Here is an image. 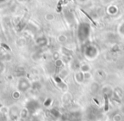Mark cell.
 I'll list each match as a JSON object with an SVG mask.
<instances>
[{
  "mask_svg": "<svg viewBox=\"0 0 124 121\" xmlns=\"http://www.w3.org/2000/svg\"><path fill=\"white\" fill-rule=\"evenodd\" d=\"M31 87V83L29 80L26 77H21L18 81V90L21 92H25Z\"/></svg>",
  "mask_w": 124,
  "mask_h": 121,
  "instance_id": "6da1fadb",
  "label": "cell"
},
{
  "mask_svg": "<svg viewBox=\"0 0 124 121\" xmlns=\"http://www.w3.org/2000/svg\"><path fill=\"white\" fill-rule=\"evenodd\" d=\"M84 54L88 59H94L98 55V49L96 47L89 45L85 48Z\"/></svg>",
  "mask_w": 124,
  "mask_h": 121,
  "instance_id": "7a4b0ae2",
  "label": "cell"
},
{
  "mask_svg": "<svg viewBox=\"0 0 124 121\" xmlns=\"http://www.w3.org/2000/svg\"><path fill=\"white\" fill-rule=\"evenodd\" d=\"M89 34V27L88 25L86 24H82L79 26V30H78V37L81 41H84L87 39Z\"/></svg>",
  "mask_w": 124,
  "mask_h": 121,
  "instance_id": "3957f363",
  "label": "cell"
},
{
  "mask_svg": "<svg viewBox=\"0 0 124 121\" xmlns=\"http://www.w3.org/2000/svg\"><path fill=\"white\" fill-rule=\"evenodd\" d=\"M38 108H39V103L37 101H30L26 105V109L31 114H32L34 111H37Z\"/></svg>",
  "mask_w": 124,
  "mask_h": 121,
  "instance_id": "277c9868",
  "label": "cell"
},
{
  "mask_svg": "<svg viewBox=\"0 0 124 121\" xmlns=\"http://www.w3.org/2000/svg\"><path fill=\"white\" fill-rule=\"evenodd\" d=\"M113 92L114 90L110 85H105L102 88V93H103L104 97H107V98H110L113 96Z\"/></svg>",
  "mask_w": 124,
  "mask_h": 121,
  "instance_id": "5b68a950",
  "label": "cell"
},
{
  "mask_svg": "<svg viewBox=\"0 0 124 121\" xmlns=\"http://www.w3.org/2000/svg\"><path fill=\"white\" fill-rule=\"evenodd\" d=\"M75 80H76L78 83H83V80H84V74L82 71H78L75 74Z\"/></svg>",
  "mask_w": 124,
  "mask_h": 121,
  "instance_id": "8992f818",
  "label": "cell"
},
{
  "mask_svg": "<svg viewBox=\"0 0 124 121\" xmlns=\"http://www.w3.org/2000/svg\"><path fill=\"white\" fill-rule=\"evenodd\" d=\"M100 89V85H99L98 82H93L90 85V90H91L92 92H97Z\"/></svg>",
  "mask_w": 124,
  "mask_h": 121,
  "instance_id": "52a82bcc",
  "label": "cell"
},
{
  "mask_svg": "<svg viewBox=\"0 0 124 121\" xmlns=\"http://www.w3.org/2000/svg\"><path fill=\"white\" fill-rule=\"evenodd\" d=\"M80 71H82L83 73H87V72L90 71V66L86 64H83L80 66Z\"/></svg>",
  "mask_w": 124,
  "mask_h": 121,
  "instance_id": "ba28073f",
  "label": "cell"
},
{
  "mask_svg": "<svg viewBox=\"0 0 124 121\" xmlns=\"http://www.w3.org/2000/svg\"><path fill=\"white\" fill-rule=\"evenodd\" d=\"M50 114L55 118V119H58L60 117V113L59 112V110L57 108H53L50 110Z\"/></svg>",
  "mask_w": 124,
  "mask_h": 121,
  "instance_id": "9c48e42d",
  "label": "cell"
},
{
  "mask_svg": "<svg viewBox=\"0 0 124 121\" xmlns=\"http://www.w3.org/2000/svg\"><path fill=\"white\" fill-rule=\"evenodd\" d=\"M66 40H67V38H66V36H64V35H60V36H58V41L60 42V43H66Z\"/></svg>",
  "mask_w": 124,
  "mask_h": 121,
  "instance_id": "30bf717a",
  "label": "cell"
},
{
  "mask_svg": "<svg viewBox=\"0 0 124 121\" xmlns=\"http://www.w3.org/2000/svg\"><path fill=\"white\" fill-rule=\"evenodd\" d=\"M45 19H46L47 21H53V20L54 19V16L52 14H47L46 16H45Z\"/></svg>",
  "mask_w": 124,
  "mask_h": 121,
  "instance_id": "8fae6325",
  "label": "cell"
},
{
  "mask_svg": "<svg viewBox=\"0 0 124 121\" xmlns=\"http://www.w3.org/2000/svg\"><path fill=\"white\" fill-rule=\"evenodd\" d=\"M4 70V64L3 62H0V74L3 73V71Z\"/></svg>",
  "mask_w": 124,
  "mask_h": 121,
  "instance_id": "7c38bea8",
  "label": "cell"
},
{
  "mask_svg": "<svg viewBox=\"0 0 124 121\" xmlns=\"http://www.w3.org/2000/svg\"><path fill=\"white\" fill-rule=\"evenodd\" d=\"M114 121H121V117L120 115H116L115 117H114Z\"/></svg>",
  "mask_w": 124,
  "mask_h": 121,
  "instance_id": "4fadbf2b",
  "label": "cell"
},
{
  "mask_svg": "<svg viewBox=\"0 0 124 121\" xmlns=\"http://www.w3.org/2000/svg\"><path fill=\"white\" fill-rule=\"evenodd\" d=\"M120 32L122 33V35H124V24L122 25V26H121V28H120Z\"/></svg>",
  "mask_w": 124,
  "mask_h": 121,
  "instance_id": "5bb4252c",
  "label": "cell"
},
{
  "mask_svg": "<svg viewBox=\"0 0 124 121\" xmlns=\"http://www.w3.org/2000/svg\"><path fill=\"white\" fill-rule=\"evenodd\" d=\"M18 1H19V2H24L25 0H18Z\"/></svg>",
  "mask_w": 124,
  "mask_h": 121,
  "instance_id": "9a60e30c",
  "label": "cell"
}]
</instances>
